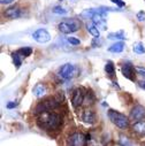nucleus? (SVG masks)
Masks as SVG:
<instances>
[{"label":"nucleus","mask_w":145,"mask_h":146,"mask_svg":"<svg viewBox=\"0 0 145 146\" xmlns=\"http://www.w3.org/2000/svg\"><path fill=\"white\" fill-rule=\"evenodd\" d=\"M4 15L8 19H19L21 16V9L19 6H12L5 11Z\"/></svg>","instance_id":"f8f14e48"},{"label":"nucleus","mask_w":145,"mask_h":146,"mask_svg":"<svg viewBox=\"0 0 145 146\" xmlns=\"http://www.w3.org/2000/svg\"><path fill=\"white\" fill-rule=\"evenodd\" d=\"M123 50H124V43L123 42H116L108 47V51L112 52V53H121Z\"/></svg>","instance_id":"f3484780"},{"label":"nucleus","mask_w":145,"mask_h":146,"mask_svg":"<svg viewBox=\"0 0 145 146\" xmlns=\"http://www.w3.org/2000/svg\"><path fill=\"white\" fill-rule=\"evenodd\" d=\"M107 115H108V119L111 120V122L113 124H115L118 128L127 129L129 127V119L124 114H122L118 111H114V109H110Z\"/></svg>","instance_id":"f03ea898"},{"label":"nucleus","mask_w":145,"mask_h":146,"mask_svg":"<svg viewBox=\"0 0 145 146\" xmlns=\"http://www.w3.org/2000/svg\"><path fill=\"white\" fill-rule=\"evenodd\" d=\"M82 120H83V122H85L88 124H93L96 122V114L91 109H85L82 114Z\"/></svg>","instance_id":"ddd939ff"},{"label":"nucleus","mask_w":145,"mask_h":146,"mask_svg":"<svg viewBox=\"0 0 145 146\" xmlns=\"http://www.w3.org/2000/svg\"><path fill=\"white\" fill-rule=\"evenodd\" d=\"M81 27V23L77 21V20H74V19H70V20H65L62 22L59 23L58 28L59 30L65 33V35H69V33H72V32H76Z\"/></svg>","instance_id":"7ed1b4c3"},{"label":"nucleus","mask_w":145,"mask_h":146,"mask_svg":"<svg viewBox=\"0 0 145 146\" xmlns=\"http://www.w3.org/2000/svg\"><path fill=\"white\" fill-rule=\"evenodd\" d=\"M32 93H33V96H35V97H37V98H42V97L46 93V86H45L43 83H39V84H37V85H36V86L33 88Z\"/></svg>","instance_id":"2eb2a0df"},{"label":"nucleus","mask_w":145,"mask_h":146,"mask_svg":"<svg viewBox=\"0 0 145 146\" xmlns=\"http://www.w3.org/2000/svg\"><path fill=\"white\" fill-rule=\"evenodd\" d=\"M59 107V101H57L54 98H49V99H45L43 101H41L37 106L35 108V113L39 115L44 112H47V111H53V109L58 108Z\"/></svg>","instance_id":"20e7f679"},{"label":"nucleus","mask_w":145,"mask_h":146,"mask_svg":"<svg viewBox=\"0 0 145 146\" xmlns=\"http://www.w3.org/2000/svg\"><path fill=\"white\" fill-rule=\"evenodd\" d=\"M136 71L140 76H143L145 78V68H142V67H136Z\"/></svg>","instance_id":"bb28decb"},{"label":"nucleus","mask_w":145,"mask_h":146,"mask_svg":"<svg viewBox=\"0 0 145 146\" xmlns=\"http://www.w3.org/2000/svg\"><path fill=\"white\" fill-rule=\"evenodd\" d=\"M112 3H114L116 6H119V7H123L124 5H126V3L123 1V0H111Z\"/></svg>","instance_id":"cd10ccee"},{"label":"nucleus","mask_w":145,"mask_h":146,"mask_svg":"<svg viewBox=\"0 0 145 146\" xmlns=\"http://www.w3.org/2000/svg\"><path fill=\"white\" fill-rule=\"evenodd\" d=\"M119 144L121 146H132V144L130 143V140L127 137H124V136H121V138L119 140Z\"/></svg>","instance_id":"393cba45"},{"label":"nucleus","mask_w":145,"mask_h":146,"mask_svg":"<svg viewBox=\"0 0 145 146\" xmlns=\"http://www.w3.org/2000/svg\"><path fill=\"white\" fill-rule=\"evenodd\" d=\"M98 12V9H94V8H88V9H84L82 13H81V16L84 17V19H92L93 15Z\"/></svg>","instance_id":"6ab92c4d"},{"label":"nucleus","mask_w":145,"mask_h":146,"mask_svg":"<svg viewBox=\"0 0 145 146\" xmlns=\"http://www.w3.org/2000/svg\"><path fill=\"white\" fill-rule=\"evenodd\" d=\"M88 138L81 132H75L69 137V144L70 146H85Z\"/></svg>","instance_id":"6e6552de"},{"label":"nucleus","mask_w":145,"mask_h":146,"mask_svg":"<svg viewBox=\"0 0 145 146\" xmlns=\"http://www.w3.org/2000/svg\"><path fill=\"white\" fill-rule=\"evenodd\" d=\"M132 51H134L136 54H144V53H145V47H144V45H143V44L137 43V44H135V45H134Z\"/></svg>","instance_id":"5701e85b"},{"label":"nucleus","mask_w":145,"mask_h":146,"mask_svg":"<svg viewBox=\"0 0 145 146\" xmlns=\"http://www.w3.org/2000/svg\"><path fill=\"white\" fill-rule=\"evenodd\" d=\"M145 117V107L142 105H136L130 112L129 119L132 121H140Z\"/></svg>","instance_id":"0eeeda50"},{"label":"nucleus","mask_w":145,"mask_h":146,"mask_svg":"<svg viewBox=\"0 0 145 146\" xmlns=\"http://www.w3.org/2000/svg\"><path fill=\"white\" fill-rule=\"evenodd\" d=\"M78 74V68L72 63H66L59 69V76L63 80H71Z\"/></svg>","instance_id":"39448f33"},{"label":"nucleus","mask_w":145,"mask_h":146,"mask_svg":"<svg viewBox=\"0 0 145 146\" xmlns=\"http://www.w3.org/2000/svg\"><path fill=\"white\" fill-rule=\"evenodd\" d=\"M106 20H107V15H106V12H102L101 9H98V12L93 15L92 17V22L97 25V27H101L102 30L106 29Z\"/></svg>","instance_id":"9d476101"},{"label":"nucleus","mask_w":145,"mask_h":146,"mask_svg":"<svg viewBox=\"0 0 145 146\" xmlns=\"http://www.w3.org/2000/svg\"><path fill=\"white\" fill-rule=\"evenodd\" d=\"M137 19H138V21H144L145 20V14H144V12H139L138 14H137Z\"/></svg>","instance_id":"c85d7f7f"},{"label":"nucleus","mask_w":145,"mask_h":146,"mask_svg":"<svg viewBox=\"0 0 145 146\" xmlns=\"http://www.w3.org/2000/svg\"><path fill=\"white\" fill-rule=\"evenodd\" d=\"M16 106H17V102H15V101L7 104V108H8V109H12V108H14V107H16Z\"/></svg>","instance_id":"c756f323"},{"label":"nucleus","mask_w":145,"mask_h":146,"mask_svg":"<svg viewBox=\"0 0 145 146\" xmlns=\"http://www.w3.org/2000/svg\"><path fill=\"white\" fill-rule=\"evenodd\" d=\"M86 29H88V31L93 36L94 38H99V36H100V31H99L98 27H97L93 22L86 23Z\"/></svg>","instance_id":"dca6fc26"},{"label":"nucleus","mask_w":145,"mask_h":146,"mask_svg":"<svg viewBox=\"0 0 145 146\" xmlns=\"http://www.w3.org/2000/svg\"><path fill=\"white\" fill-rule=\"evenodd\" d=\"M16 53H17L20 56H22V58H27V56L31 55L32 48H31V47H22V48H19V50L16 51Z\"/></svg>","instance_id":"aec40b11"},{"label":"nucleus","mask_w":145,"mask_h":146,"mask_svg":"<svg viewBox=\"0 0 145 146\" xmlns=\"http://www.w3.org/2000/svg\"><path fill=\"white\" fill-rule=\"evenodd\" d=\"M52 12H53V13H55V14H60V15L67 14V9H65V8H63V7H61V6H55V7H53Z\"/></svg>","instance_id":"b1692460"},{"label":"nucleus","mask_w":145,"mask_h":146,"mask_svg":"<svg viewBox=\"0 0 145 146\" xmlns=\"http://www.w3.org/2000/svg\"><path fill=\"white\" fill-rule=\"evenodd\" d=\"M84 101V92L82 89H76L72 94V99H71V104L75 108H78Z\"/></svg>","instance_id":"9b49d317"},{"label":"nucleus","mask_w":145,"mask_h":146,"mask_svg":"<svg viewBox=\"0 0 145 146\" xmlns=\"http://www.w3.org/2000/svg\"><path fill=\"white\" fill-rule=\"evenodd\" d=\"M68 42L71 44V45H74V46H76V45H80V39H77V38H74V37H69L68 38Z\"/></svg>","instance_id":"a878e982"},{"label":"nucleus","mask_w":145,"mask_h":146,"mask_svg":"<svg viewBox=\"0 0 145 146\" xmlns=\"http://www.w3.org/2000/svg\"><path fill=\"white\" fill-rule=\"evenodd\" d=\"M105 71L108 76H113L115 74V67L112 61H107L105 64Z\"/></svg>","instance_id":"a211bd4d"},{"label":"nucleus","mask_w":145,"mask_h":146,"mask_svg":"<svg viewBox=\"0 0 145 146\" xmlns=\"http://www.w3.org/2000/svg\"><path fill=\"white\" fill-rule=\"evenodd\" d=\"M135 70H136V68H135L130 62H126V63H123V66L121 67L122 75H123L126 78H128V80H130V81H132V82L136 80Z\"/></svg>","instance_id":"1a4fd4ad"},{"label":"nucleus","mask_w":145,"mask_h":146,"mask_svg":"<svg viewBox=\"0 0 145 146\" xmlns=\"http://www.w3.org/2000/svg\"><path fill=\"white\" fill-rule=\"evenodd\" d=\"M32 38L41 44H45L51 40V35L46 29H38L32 33Z\"/></svg>","instance_id":"423d86ee"},{"label":"nucleus","mask_w":145,"mask_h":146,"mask_svg":"<svg viewBox=\"0 0 145 146\" xmlns=\"http://www.w3.org/2000/svg\"><path fill=\"white\" fill-rule=\"evenodd\" d=\"M108 39H120V40H123V39H126V36H124L123 31L112 32V33L108 35Z\"/></svg>","instance_id":"412c9836"},{"label":"nucleus","mask_w":145,"mask_h":146,"mask_svg":"<svg viewBox=\"0 0 145 146\" xmlns=\"http://www.w3.org/2000/svg\"><path fill=\"white\" fill-rule=\"evenodd\" d=\"M139 86L145 90V81H140V82H139Z\"/></svg>","instance_id":"2f4dec72"},{"label":"nucleus","mask_w":145,"mask_h":146,"mask_svg":"<svg viewBox=\"0 0 145 146\" xmlns=\"http://www.w3.org/2000/svg\"><path fill=\"white\" fill-rule=\"evenodd\" d=\"M60 1H62V0H60Z\"/></svg>","instance_id":"473e14b6"},{"label":"nucleus","mask_w":145,"mask_h":146,"mask_svg":"<svg viewBox=\"0 0 145 146\" xmlns=\"http://www.w3.org/2000/svg\"><path fill=\"white\" fill-rule=\"evenodd\" d=\"M14 1V0H0V3H1L3 5H9Z\"/></svg>","instance_id":"7c9ffc66"},{"label":"nucleus","mask_w":145,"mask_h":146,"mask_svg":"<svg viewBox=\"0 0 145 146\" xmlns=\"http://www.w3.org/2000/svg\"><path fill=\"white\" fill-rule=\"evenodd\" d=\"M62 123L61 116L52 111L44 112L38 115L37 119V124L41 129L44 130H52V129H58Z\"/></svg>","instance_id":"f257e3e1"},{"label":"nucleus","mask_w":145,"mask_h":146,"mask_svg":"<svg viewBox=\"0 0 145 146\" xmlns=\"http://www.w3.org/2000/svg\"><path fill=\"white\" fill-rule=\"evenodd\" d=\"M132 130L139 136H145V121H137L136 123H134Z\"/></svg>","instance_id":"4468645a"},{"label":"nucleus","mask_w":145,"mask_h":146,"mask_svg":"<svg viewBox=\"0 0 145 146\" xmlns=\"http://www.w3.org/2000/svg\"><path fill=\"white\" fill-rule=\"evenodd\" d=\"M12 58H13V63H14V66L19 69L20 67H21V64H22V60H21V56L16 53V52H14V53H12Z\"/></svg>","instance_id":"4be33fe9"}]
</instances>
